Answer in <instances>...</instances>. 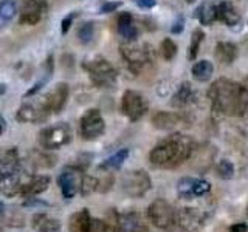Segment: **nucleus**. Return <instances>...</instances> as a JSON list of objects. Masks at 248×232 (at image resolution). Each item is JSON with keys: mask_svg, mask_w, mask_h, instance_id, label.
Wrapping results in <instances>:
<instances>
[{"mask_svg": "<svg viewBox=\"0 0 248 232\" xmlns=\"http://www.w3.org/2000/svg\"><path fill=\"white\" fill-rule=\"evenodd\" d=\"M213 102V110L225 116H242L245 113V101L242 85L228 79L216 81L208 91Z\"/></svg>", "mask_w": 248, "mask_h": 232, "instance_id": "nucleus-2", "label": "nucleus"}, {"mask_svg": "<svg viewBox=\"0 0 248 232\" xmlns=\"http://www.w3.org/2000/svg\"><path fill=\"white\" fill-rule=\"evenodd\" d=\"M237 58V46L231 42H219L216 45V59L223 65H230Z\"/></svg>", "mask_w": 248, "mask_h": 232, "instance_id": "nucleus-20", "label": "nucleus"}, {"mask_svg": "<svg viewBox=\"0 0 248 232\" xmlns=\"http://www.w3.org/2000/svg\"><path fill=\"white\" fill-rule=\"evenodd\" d=\"M182 29H183V19H178L175 22V25L172 27V33H180Z\"/></svg>", "mask_w": 248, "mask_h": 232, "instance_id": "nucleus-42", "label": "nucleus"}, {"mask_svg": "<svg viewBox=\"0 0 248 232\" xmlns=\"http://www.w3.org/2000/svg\"><path fill=\"white\" fill-rule=\"evenodd\" d=\"M82 178L84 175L81 174V170H78L75 167H67L62 170L58 178V184L64 198L70 200V198H73L78 192H81Z\"/></svg>", "mask_w": 248, "mask_h": 232, "instance_id": "nucleus-10", "label": "nucleus"}, {"mask_svg": "<svg viewBox=\"0 0 248 232\" xmlns=\"http://www.w3.org/2000/svg\"><path fill=\"white\" fill-rule=\"evenodd\" d=\"M186 2H188V3H192V2H194V0H186Z\"/></svg>", "mask_w": 248, "mask_h": 232, "instance_id": "nucleus-46", "label": "nucleus"}, {"mask_svg": "<svg viewBox=\"0 0 248 232\" xmlns=\"http://www.w3.org/2000/svg\"><path fill=\"white\" fill-rule=\"evenodd\" d=\"M87 232H107V224L101 220H93L90 221V226Z\"/></svg>", "mask_w": 248, "mask_h": 232, "instance_id": "nucleus-36", "label": "nucleus"}, {"mask_svg": "<svg viewBox=\"0 0 248 232\" xmlns=\"http://www.w3.org/2000/svg\"><path fill=\"white\" fill-rule=\"evenodd\" d=\"M160 53H161V58L165 60H170L177 53V45L174 44L172 39H165L160 45Z\"/></svg>", "mask_w": 248, "mask_h": 232, "instance_id": "nucleus-30", "label": "nucleus"}, {"mask_svg": "<svg viewBox=\"0 0 248 232\" xmlns=\"http://www.w3.org/2000/svg\"><path fill=\"white\" fill-rule=\"evenodd\" d=\"M73 19H75V14H70V15H67V17L62 20V34H65L67 31H68V28H70V25H72V22H73Z\"/></svg>", "mask_w": 248, "mask_h": 232, "instance_id": "nucleus-38", "label": "nucleus"}, {"mask_svg": "<svg viewBox=\"0 0 248 232\" xmlns=\"http://www.w3.org/2000/svg\"><path fill=\"white\" fill-rule=\"evenodd\" d=\"M2 130H3V127H2V124H0V133H2Z\"/></svg>", "mask_w": 248, "mask_h": 232, "instance_id": "nucleus-45", "label": "nucleus"}, {"mask_svg": "<svg viewBox=\"0 0 248 232\" xmlns=\"http://www.w3.org/2000/svg\"><path fill=\"white\" fill-rule=\"evenodd\" d=\"M68 85L67 84H58L48 95L44 98V104L46 107V110L50 113H58L61 112L64 105L67 104V99H68Z\"/></svg>", "mask_w": 248, "mask_h": 232, "instance_id": "nucleus-14", "label": "nucleus"}, {"mask_svg": "<svg viewBox=\"0 0 248 232\" xmlns=\"http://www.w3.org/2000/svg\"><path fill=\"white\" fill-rule=\"evenodd\" d=\"M129 157V150L127 149H123L120 152H116L115 155H112L110 158H107L103 164H101V169L104 170H115V169H120L123 166V162L126 161V158Z\"/></svg>", "mask_w": 248, "mask_h": 232, "instance_id": "nucleus-26", "label": "nucleus"}, {"mask_svg": "<svg viewBox=\"0 0 248 232\" xmlns=\"http://www.w3.org/2000/svg\"><path fill=\"white\" fill-rule=\"evenodd\" d=\"M121 110L130 121L141 119L144 113L147 112L146 98L141 95V93L134 91V90L124 91L123 101H121Z\"/></svg>", "mask_w": 248, "mask_h": 232, "instance_id": "nucleus-7", "label": "nucleus"}, {"mask_svg": "<svg viewBox=\"0 0 248 232\" xmlns=\"http://www.w3.org/2000/svg\"><path fill=\"white\" fill-rule=\"evenodd\" d=\"M93 34H95V27H93V23H82V25L79 27V29H78V37H79V41L87 44L92 41Z\"/></svg>", "mask_w": 248, "mask_h": 232, "instance_id": "nucleus-32", "label": "nucleus"}, {"mask_svg": "<svg viewBox=\"0 0 248 232\" xmlns=\"http://www.w3.org/2000/svg\"><path fill=\"white\" fill-rule=\"evenodd\" d=\"M16 14V3L13 0H5L3 3H0V25L10 22Z\"/></svg>", "mask_w": 248, "mask_h": 232, "instance_id": "nucleus-29", "label": "nucleus"}, {"mask_svg": "<svg viewBox=\"0 0 248 232\" xmlns=\"http://www.w3.org/2000/svg\"><path fill=\"white\" fill-rule=\"evenodd\" d=\"M216 13H217V20L227 23L228 27H232L240 22V14L230 2H220L216 6Z\"/></svg>", "mask_w": 248, "mask_h": 232, "instance_id": "nucleus-17", "label": "nucleus"}, {"mask_svg": "<svg viewBox=\"0 0 248 232\" xmlns=\"http://www.w3.org/2000/svg\"><path fill=\"white\" fill-rule=\"evenodd\" d=\"M180 118L172 112H157L152 116V124L158 130H170L178 126Z\"/></svg>", "mask_w": 248, "mask_h": 232, "instance_id": "nucleus-21", "label": "nucleus"}, {"mask_svg": "<svg viewBox=\"0 0 248 232\" xmlns=\"http://www.w3.org/2000/svg\"><path fill=\"white\" fill-rule=\"evenodd\" d=\"M217 172H219V176L223 178V180H230V178L234 175V166L232 162L228 160H222L217 166Z\"/></svg>", "mask_w": 248, "mask_h": 232, "instance_id": "nucleus-33", "label": "nucleus"}, {"mask_svg": "<svg viewBox=\"0 0 248 232\" xmlns=\"http://www.w3.org/2000/svg\"><path fill=\"white\" fill-rule=\"evenodd\" d=\"M3 211V204L2 203H0V212H2Z\"/></svg>", "mask_w": 248, "mask_h": 232, "instance_id": "nucleus-44", "label": "nucleus"}, {"mask_svg": "<svg viewBox=\"0 0 248 232\" xmlns=\"http://www.w3.org/2000/svg\"><path fill=\"white\" fill-rule=\"evenodd\" d=\"M96 188H98V180H96V178L84 175L82 184H81V193H82V195H89V193L95 192Z\"/></svg>", "mask_w": 248, "mask_h": 232, "instance_id": "nucleus-34", "label": "nucleus"}, {"mask_svg": "<svg viewBox=\"0 0 248 232\" xmlns=\"http://www.w3.org/2000/svg\"><path fill=\"white\" fill-rule=\"evenodd\" d=\"M50 115V112L46 110V107L44 104V101L41 104H25L19 108L16 118L20 122H39L44 121L46 116Z\"/></svg>", "mask_w": 248, "mask_h": 232, "instance_id": "nucleus-15", "label": "nucleus"}, {"mask_svg": "<svg viewBox=\"0 0 248 232\" xmlns=\"http://www.w3.org/2000/svg\"><path fill=\"white\" fill-rule=\"evenodd\" d=\"M121 6V2H107L104 3L103 6H101V13H113L116 8H120Z\"/></svg>", "mask_w": 248, "mask_h": 232, "instance_id": "nucleus-37", "label": "nucleus"}, {"mask_svg": "<svg viewBox=\"0 0 248 232\" xmlns=\"http://www.w3.org/2000/svg\"><path fill=\"white\" fill-rule=\"evenodd\" d=\"M175 221L186 232H197L205 226L206 214L197 207H183L175 212Z\"/></svg>", "mask_w": 248, "mask_h": 232, "instance_id": "nucleus-9", "label": "nucleus"}, {"mask_svg": "<svg viewBox=\"0 0 248 232\" xmlns=\"http://www.w3.org/2000/svg\"><path fill=\"white\" fill-rule=\"evenodd\" d=\"M191 73L194 76V79L199 82H206L211 79V76L214 73V67L209 60H199L192 65Z\"/></svg>", "mask_w": 248, "mask_h": 232, "instance_id": "nucleus-23", "label": "nucleus"}, {"mask_svg": "<svg viewBox=\"0 0 248 232\" xmlns=\"http://www.w3.org/2000/svg\"><path fill=\"white\" fill-rule=\"evenodd\" d=\"M84 68L87 70L92 82L98 87L108 88L116 82V72L108 60L103 58H96L84 64Z\"/></svg>", "mask_w": 248, "mask_h": 232, "instance_id": "nucleus-3", "label": "nucleus"}, {"mask_svg": "<svg viewBox=\"0 0 248 232\" xmlns=\"http://www.w3.org/2000/svg\"><path fill=\"white\" fill-rule=\"evenodd\" d=\"M121 54H123L124 60L129 64L130 70L135 73H138L151 59V54L144 48V46H137V45H132V44L123 45Z\"/></svg>", "mask_w": 248, "mask_h": 232, "instance_id": "nucleus-13", "label": "nucleus"}, {"mask_svg": "<svg viewBox=\"0 0 248 232\" xmlns=\"http://www.w3.org/2000/svg\"><path fill=\"white\" fill-rule=\"evenodd\" d=\"M17 172V161L8 155V158H0V176H13Z\"/></svg>", "mask_w": 248, "mask_h": 232, "instance_id": "nucleus-28", "label": "nucleus"}, {"mask_svg": "<svg viewBox=\"0 0 248 232\" xmlns=\"http://www.w3.org/2000/svg\"><path fill=\"white\" fill-rule=\"evenodd\" d=\"M209 189H211V184H209L208 181H205V180H197L196 181V186H194V195H196V197H202V195H205V193H208Z\"/></svg>", "mask_w": 248, "mask_h": 232, "instance_id": "nucleus-35", "label": "nucleus"}, {"mask_svg": "<svg viewBox=\"0 0 248 232\" xmlns=\"http://www.w3.org/2000/svg\"><path fill=\"white\" fill-rule=\"evenodd\" d=\"M118 33L121 34V37L126 39L127 42H134L137 39L138 29L129 13H123L118 17Z\"/></svg>", "mask_w": 248, "mask_h": 232, "instance_id": "nucleus-19", "label": "nucleus"}, {"mask_svg": "<svg viewBox=\"0 0 248 232\" xmlns=\"http://www.w3.org/2000/svg\"><path fill=\"white\" fill-rule=\"evenodd\" d=\"M79 130L84 139H96L103 135L106 130V122L99 110L90 108L85 112L79 121Z\"/></svg>", "mask_w": 248, "mask_h": 232, "instance_id": "nucleus-8", "label": "nucleus"}, {"mask_svg": "<svg viewBox=\"0 0 248 232\" xmlns=\"http://www.w3.org/2000/svg\"><path fill=\"white\" fill-rule=\"evenodd\" d=\"M247 215H248V207H247Z\"/></svg>", "mask_w": 248, "mask_h": 232, "instance_id": "nucleus-47", "label": "nucleus"}, {"mask_svg": "<svg viewBox=\"0 0 248 232\" xmlns=\"http://www.w3.org/2000/svg\"><path fill=\"white\" fill-rule=\"evenodd\" d=\"M90 221H92V217H90L89 211L87 209H82V211L76 212L70 217V221H68L70 232H87L89 226H90Z\"/></svg>", "mask_w": 248, "mask_h": 232, "instance_id": "nucleus-22", "label": "nucleus"}, {"mask_svg": "<svg viewBox=\"0 0 248 232\" xmlns=\"http://www.w3.org/2000/svg\"><path fill=\"white\" fill-rule=\"evenodd\" d=\"M194 143L185 135H172L158 145H155L149 153V161L154 166L163 169H174L180 166L191 157Z\"/></svg>", "mask_w": 248, "mask_h": 232, "instance_id": "nucleus-1", "label": "nucleus"}, {"mask_svg": "<svg viewBox=\"0 0 248 232\" xmlns=\"http://www.w3.org/2000/svg\"><path fill=\"white\" fill-rule=\"evenodd\" d=\"M147 215H149L151 223L158 229L169 231L174 228V224H177L174 207L163 198H157L152 201L149 209H147Z\"/></svg>", "mask_w": 248, "mask_h": 232, "instance_id": "nucleus-4", "label": "nucleus"}, {"mask_svg": "<svg viewBox=\"0 0 248 232\" xmlns=\"http://www.w3.org/2000/svg\"><path fill=\"white\" fill-rule=\"evenodd\" d=\"M242 85V91H244V101H245V113L248 112V77H245V81L240 84Z\"/></svg>", "mask_w": 248, "mask_h": 232, "instance_id": "nucleus-39", "label": "nucleus"}, {"mask_svg": "<svg viewBox=\"0 0 248 232\" xmlns=\"http://www.w3.org/2000/svg\"><path fill=\"white\" fill-rule=\"evenodd\" d=\"M203 37H205V34H203V31H202V29H196V31L192 33L191 46H189V59H191V60L196 59L197 53H199V46H200L202 41H203Z\"/></svg>", "mask_w": 248, "mask_h": 232, "instance_id": "nucleus-31", "label": "nucleus"}, {"mask_svg": "<svg viewBox=\"0 0 248 232\" xmlns=\"http://www.w3.org/2000/svg\"><path fill=\"white\" fill-rule=\"evenodd\" d=\"M123 190L132 198L143 197L151 189V176L144 170H132L123 176Z\"/></svg>", "mask_w": 248, "mask_h": 232, "instance_id": "nucleus-6", "label": "nucleus"}, {"mask_svg": "<svg viewBox=\"0 0 248 232\" xmlns=\"http://www.w3.org/2000/svg\"><path fill=\"white\" fill-rule=\"evenodd\" d=\"M110 226L113 232H146V224L137 212L115 214Z\"/></svg>", "mask_w": 248, "mask_h": 232, "instance_id": "nucleus-11", "label": "nucleus"}, {"mask_svg": "<svg viewBox=\"0 0 248 232\" xmlns=\"http://www.w3.org/2000/svg\"><path fill=\"white\" fill-rule=\"evenodd\" d=\"M0 232H2V229H0Z\"/></svg>", "mask_w": 248, "mask_h": 232, "instance_id": "nucleus-48", "label": "nucleus"}, {"mask_svg": "<svg viewBox=\"0 0 248 232\" xmlns=\"http://www.w3.org/2000/svg\"><path fill=\"white\" fill-rule=\"evenodd\" d=\"M2 93H5V85H0V95H2Z\"/></svg>", "mask_w": 248, "mask_h": 232, "instance_id": "nucleus-43", "label": "nucleus"}, {"mask_svg": "<svg viewBox=\"0 0 248 232\" xmlns=\"http://www.w3.org/2000/svg\"><path fill=\"white\" fill-rule=\"evenodd\" d=\"M197 17L203 25H211L213 22L217 20L216 6L213 3H203L197 10Z\"/></svg>", "mask_w": 248, "mask_h": 232, "instance_id": "nucleus-27", "label": "nucleus"}, {"mask_svg": "<svg viewBox=\"0 0 248 232\" xmlns=\"http://www.w3.org/2000/svg\"><path fill=\"white\" fill-rule=\"evenodd\" d=\"M194 99V91L191 88L189 82H185L180 85V88L177 90V93L172 98V105L174 107H185L186 104H189Z\"/></svg>", "mask_w": 248, "mask_h": 232, "instance_id": "nucleus-24", "label": "nucleus"}, {"mask_svg": "<svg viewBox=\"0 0 248 232\" xmlns=\"http://www.w3.org/2000/svg\"><path fill=\"white\" fill-rule=\"evenodd\" d=\"M197 178H191V176H183L178 180L177 183V192H178V197L185 198V200H189L194 198V186H196Z\"/></svg>", "mask_w": 248, "mask_h": 232, "instance_id": "nucleus-25", "label": "nucleus"}, {"mask_svg": "<svg viewBox=\"0 0 248 232\" xmlns=\"http://www.w3.org/2000/svg\"><path fill=\"white\" fill-rule=\"evenodd\" d=\"M137 2L141 8H152V6H155V3H157V0H137Z\"/></svg>", "mask_w": 248, "mask_h": 232, "instance_id": "nucleus-41", "label": "nucleus"}, {"mask_svg": "<svg viewBox=\"0 0 248 232\" xmlns=\"http://www.w3.org/2000/svg\"><path fill=\"white\" fill-rule=\"evenodd\" d=\"M230 232H248V226L245 223H236L230 228Z\"/></svg>", "mask_w": 248, "mask_h": 232, "instance_id": "nucleus-40", "label": "nucleus"}, {"mask_svg": "<svg viewBox=\"0 0 248 232\" xmlns=\"http://www.w3.org/2000/svg\"><path fill=\"white\" fill-rule=\"evenodd\" d=\"M33 228L36 232H61V221L46 214L33 217Z\"/></svg>", "mask_w": 248, "mask_h": 232, "instance_id": "nucleus-18", "label": "nucleus"}, {"mask_svg": "<svg viewBox=\"0 0 248 232\" xmlns=\"http://www.w3.org/2000/svg\"><path fill=\"white\" fill-rule=\"evenodd\" d=\"M72 141V129L68 124L61 122L58 126H51L41 130L39 133V143L44 149H59V147Z\"/></svg>", "mask_w": 248, "mask_h": 232, "instance_id": "nucleus-5", "label": "nucleus"}, {"mask_svg": "<svg viewBox=\"0 0 248 232\" xmlns=\"http://www.w3.org/2000/svg\"><path fill=\"white\" fill-rule=\"evenodd\" d=\"M50 186V178L45 175H37V176H30L28 181H22L20 193L22 195H39V193L45 192Z\"/></svg>", "mask_w": 248, "mask_h": 232, "instance_id": "nucleus-16", "label": "nucleus"}, {"mask_svg": "<svg viewBox=\"0 0 248 232\" xmlns=\"http://www.w3.org/2000/svg\"><path fill=\"white\" fill-rule=\"evenodd\" d=\"M46 10H48V5H46L45 0H25L22 5L19 20L22 25H37L46 14Z\"/></svg>", "mask_w": 248, "mask_h": 232, "instance_id": "nucleus-12", "label": "nucleus"}]
</instances>
